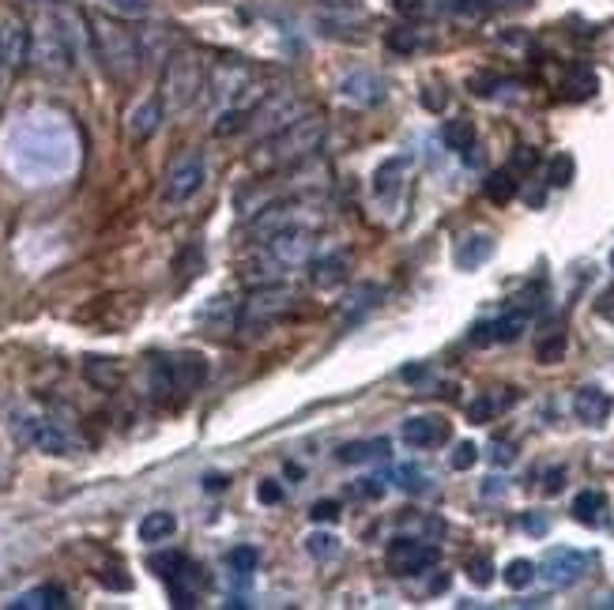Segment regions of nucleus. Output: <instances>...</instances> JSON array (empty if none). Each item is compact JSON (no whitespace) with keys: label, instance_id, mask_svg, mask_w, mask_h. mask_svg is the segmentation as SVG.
<instances>
[{"label":"nucleus","instance_id":"nucleus-44","mask_svg":"<svg viewBox=\"0 0 614 610\" xmlns=\"http://www.w3.org/2000/svg\"><path fill=\"white\" fill-rule=\"evenodd\" d=\"M468 580L475 588H490V580H494V562L490 558H475L468 562Z\"/></svg>","mask_w":614,"mask_h":610},{"label":"nucleus","instance_id":"nucleus-49","mask_svg":"<svg viewBox=\"0 0 614 610\" xmlns=\"http://www.w3.org/2000/svg\"><path fill=\"white\" fill-rule=\"evenodd\" d=\"M468 339H471V343H475V347H486V343H498V339H494V321H479V324H475V328H471V332H468Z\"/></svg>","mask_w":614,"mask_h":610},{"label":"nucleus","instance_id":"nucleus-59","mask_svg":"<svg viewBox=\"0 0 614 610\" xmlns=\"http://www.w3.org/2000/svg\"><path fill=\"white\" fill-rule=\"evenodd\" d=\"M8 80H12V72H8V65H4V53H0V95H4Z\"/></svg>","mask_w":614,"mask_h":610},{"label":"nucleus","instance_id":"nucleus-16","mask_svg":"<svg viewBox=\"0 0 614 610\" xmlns=\"http://www.w3.org/2000/svg\"><path fill=\"white\" fill-rule=\"evenodd\" d=\"M411 166H415V155H411V151L392 155V159L381 162V166L373 170V196L385 200V204H392V200L400 196V189H404V177Z\"/></svg>","mask_w":614,"mask_h":610},{"label":"nucleus","instance_id":"nucleus-32","mask_svg":"<svg viewBox=\"0 0 614 610\" xmlns=\"http://www.w3.org/2000/svg\"><path fill=\"white\" fill-rule=\"evenodd\" d=\"M566 347H569V339L562 328H554L550 336L539 339V347H535V358L543 362V366H558L562 358H566Z\"/></svg>","mask_w":614,"mask_h":610},{"label":"nucleus","instance_id":"nucleus-9","mask_svg":"<svg viewBox=\"0 0 614 610\" xmlns=\"http://www.w3.org/2000/svg\"><path fill=\"white\" fill-rule=\"evenodd\" d=\"M16 434L42 449L46 456H76L80 452V437L68 430L61 418L53 415H34V411H23V418L16 422Z\"/></svg>","mask_w":614,"mask_h":610},{"label":"nucleus","instance_id":"nucleus-47","mask_svg":"<svg viewBox=\"0 0 614 610\" xmlns=\"http://www.w3.org/2000/svg\"><path fill=\"white\" fill-rule=\"evenodd\" d=\"M513 460H517V449H513L509 441H494V445H490V464L494 467H509Z\"/></svg>","mask_w":614,"mask_h":610},{"label":"nucleus","instance_id":"nucleus-27","mask_svg":"<svg viewBox=\"0 0 614 610\" xmlns=\"http://www.w3.org/2000/svg\"><path fill=\"white\" fill-rule=\"evenodd\" d=\"M178 531V516L166 513V509H155L140 520V543H166L170 535Z\"/></svg>","mask_w":614,"mask_h":610},{"label":"nucleus","instance_id":"nucleus-4","mask_svg":"<svg viewBox=\"0 0 614 610\" xmlns=\"http://www.w3.org/2000/svg\"><path fill=\"white\" fill-rule=\"evenodd\" d=\"M91 42H95V53L102 68L114 76L117 83L136 80L140 72V61H144V46H140V34L117 27L110 19H95L91 23Z\"/></svg>","mask_w":614,"mask_h":610},{"label":"nucleus","instance_id":"nucleus-35","mask_svg":"<svg viewBox=\"0 0 614 610\" xmlns=\"http://www.w3.org/2000/svg\"><path fill=\"white\" fill-rule=\"evenodd\" d=\"M392 479L400 482V490L415 494V498H419V494H430V475H426L422 467H415V464H400Z\"/></svg>","mask_w":614,"mask_h":610},{"label":"nucleus","instance_id":"nucleus-10","mask_svg":"<svg viewBox=\"0 0 614 610\" xmlns=\"http://www.w3.org/2000/svg\"><path fill=\"white\" fill-rule=\"evenodd\" d=\"M313 249H317V238H313V230L306 223H294L287 230H279L272 238L264 241V260H268V268L272 275L279 272H291L298 264H306L313 257Z\"/></svg>","mask_w":614,"mask_h":610},{"label":"nucleus","instance_id":"nucleus-3","mask_svg":"<svg viewBox=\"0 0 614 610\" xmlns=\"http://www.w3.org/2000/svg\"><path fill=\"white\" fill-rule=\"evenodd\" d=\"M204 87H208V72L200 65V57H196L193 49H178V53H170L166 57V65H162V106L166 113H189L200 102L204 95Z\"/></svg>","mask_w":614,"mask_h":610},{"label":"nucleus","instance_id":"nucleus-60","mask_svg":"<svg viewBox=\"0 0 614 610\" xmlns=\"http://www.w3.org/2000/svg\"><path fill=\"white\" fill-rule=\"evenodd\" d=\"M317 4H328V8H355L358 0H317Z\"/></svg>","mask_w":614,"mask_h":610},{"label":"nucleus","instance_id":"nucleus-8","mask_svg":"<svg viewBox=\"0 0 614 610\" xmlns=\"http://www.w3.org/2000/svg\"><path fill=\"white\" fill-rule=\"evenodd\" d=\"M309 113V102L298 91H275V95L260 98L257 106L249 110V129L253 136L260 140H268L275 132H283L287 125H294L298 117H306Z\"/></svg>","mask_w":614,"mask_h":610},{"label":"nucleus","instance_id":"nucleus-12","mask_svg":"<svg viewBox=\"0 0 614 610\" xmlns=\"http://www.w3.org/2000/svg\"><path fill=\"white\" fill-rule=\"evenodd\" d=\"M151 569L166 580L174 607H196V599H200V565L189 562L185 554H162V558H151Z\"/></svg>","mask_w":614,"mask_h":610},{"label":"nucleus","instance_id":"nucleus-55","mask_svg":"<svg viewBox=\"0 0 614 610\" xmlns=\"http://www.w3.org/2000/svg\"><path fill=\"white\" fill-rule=\"evenodd\" d=\"M392 4H396V12H400V16H422V12H426V0H392Z\"/></svg>","mask_w":614,"mask_h":610},{"label":"nucleus","instance_id":"nucleus-26","mask_svg":"<svg viewBox=\"0 0 614 610\" xmlns=\"http://www.w3.org/2000/svg\"><path fill=\"white\" fill-rule=\"evenodd\" d=\"M12 607L16 610H61L68 607V595L61 592V588H53V584H46V588H34V592H23L12 599Z\"/></svg>","mask_w":614,"mask_h":610},{"label":"nucleus","instance_id":"nucleus-39","mask_svg":"<svg viewBox=\"0 0 614 610\" xmlns=\"http://www.w3.org/2000/svg\"><path fill=\"white\" fill-rule=\"evenodd\" d=\"M449 12L460 19H483L494 12V0H449Z\"/></svg>","mask_w":614,"mask_h":610},{"label":"nucleus","instance_id":"nucleus-54","mask_svg":"<svg viewBox=\"0 0 614 610\" xmlns=\"http://www.w3.org/2000/svg\"><path fill=\"white\" fill-rule=\"evenodd\" d=\"M562 486H566V467H550L547 475H543V490H547V494H558Z\"/></svg>","mask_w":614,"mask_h":610},{"label":"nucleus","instance_id":"nucleus-20","mask_svg":"<svg viewBox=\"0 0 614 610\" xmlns=\"http://www.w3.org/2000/svg\"><path fill=\"white\" fill-rule=\"evenodd\" d=\"M494 238L490 234H468V238H460V245H456V253H453V260H456V268L460 272H475V268H483L486 260L494 257Z\"/></svg>","mask_w":614,"mask_h":610},{"label":"nucleus","instance_id":"nucleus-25","mask_svg":"<svg viewBox=\"0 0 614 610\" xmlns=\"http://www.w3.org/2000/svg\"><path fill=\"white\" fill-rule=\"evenodd\" d=\"M388 437H370V441H351V445H343L340 449V460L343 464H366V460H388Z\"/></svg>","mask_w":614,"mask_h":610},{"label":"nucleus","instance_id":"nucleus-46","mask_svg":"<svg viewBox=\"0 0 614 610\" xmlns=\"http://www.w3.org/2000/svg\"><path fill=\"white\" fill-rule=\"evenodd\" d=\"M535 166H539V151H535V147H517V151H513V166H509L513 174H528Z\"/></svg>","mask_w":614,"mask_h":610},{"label":"nucleus","instance_id":"nucleus-19","mask_svg":"<svg viewBox=\"0 0 614 610\" xmlns=\"http://www.w3.org/2000/svg\"><path fill=\"white\" fill-rule=\"evenodd\" d=\"M573 411H577V418L588 422V426H603V422L611 418V411H614L611 392H607V388H599V385L577 388V396H573Z\"/></svg>","mask_w":614,"mask_h":610},{"label":"nucleus","instance_id":"nucleus-7","mask_svg":"<svg viewBox=\"0 0 614 610\" xmlns=\"http://www.w3.org/2000/svg\"><path fill=\"white\" fill-rule=\"evenodd\" d=\"M208 98L215 110H253L260 98H249L253 91V68L242 61H219L208 72Z\"/></svg>","mask_w":614,"mask_h":610},{"label":"nucleus","instance_id":"nucleus-40","mask_svg":"<svg viewBox=\"0 0 614 610\" xmlns=\"http://www.w3.org/2000/svg\"><path fill=\"white\" fill-rule=\"evenodd\" d=\"M385 46L396 49V53H415V49L422 46V38L411 27H396V31L385 34Z\"/></svg>","mask_w":614,"mask_h":610},{"label":"nucleus","instance_id":"nucleus-38","mask_svg":"<svg viewBox=\"0 0 614 610\" xmlns=\"http://www.w3.org/2000/svg\"><path fill=\"white\" fill-rule=\"evenodd\" d=\"M306 550H309V558H317V562H332V558L340 554V539L328 535V531H313L306 539Z\"/></svg>","mask_w":614,"mask_h":610},{"label":"nucleus","instance_id":"nucleus-17","mask_svg":"<svg viewBox=\"0 0 614 610\" xmlns=\"http://www.w3.org/2000/svg\"><path fill=\"white\" fill-rule=\"evenodd\" d=\"M449 434H453L449 422L434 415H415L404 422V441L411 449H437V445L449 441Z\"/></svg>","mask_w":614,"mask_h":610},{"label":"nucleus","instance_id":"nucleus-34","mask_svg":"<svg viewBox=\"0 0 614 610\" xmlns=\"http://www.w3.org/2000/svg\"><path fill=\"white\" fill-rule=\"evenodd\" d=\"M524 328H528V313H524V309L505 313V317L494 321V339H498V343H517V339L524 336Z\"/></svg>","mask_w":614,"mask_h":610},{"label":"nucleus","instance_id":"nucleus-45","mask_svg":"<svg viewBox=\"0 0 614 610\" xmlns=\"http://www.w3.org/2000/svg\"><path fill=\"white\" fill-rule=\"evenodd\" d=\"M309 520H313V524H336V520H340V501H313Z\"/></svg>","mask_w":614,"mask_h":610},{"label":"nucleus","instance_id":"nucleus-5","mask_svg":"<svg viewBox=\"0 0 614 610\" xmlns=\"http://www.w3.org/2000/svg\"><path fill=\"white\" fill-rule=\"evenodd\" d=\"M291 305H294V290L287 287V283H260V287L242 302L234 328H238L245 339H257V336H264Z\"/></svg>","mask_w":614,"mask_h":610},{"label":"nucleus","instance_id":"nucleus-6","mask_svg":"<svg viewBox=\"0 0 614 610\" xmlns=\"http://www.w3.org/2000/svg\"><path fill=\"white\" fill-rule=\"evenodd\" d=\"M204 377H208V358L196 351H178L155 362L151 388H155V396H170V392L189 396V392H196V388L204 385Z\"/></svg>","mask_w":614,"mask_h":610},{"label":"nucleus","instance_id":"nucleus-24","mask_svg":"<svg viewBox=\"0 0 614 610\" xmlns=\"http://www.w3.org/2000/svg\"><path fill=\"white\" fill-rule=\"evenodd\" d=\"M573 520L577 524H584V528H599L603 520H607V498L599 494V490H584V494H577L573 498Z\"/></svg>","mask_w":614,"mask_h":610},{"label":"nucleus","instance_id":"nucleus-15","mask_svg":"<svg viewBox=\"0 0 614 610\" xmlns=\"http://www.w3.org/2000/svg\"><path fill=\"white\" fill-rule=\"evenodd\" d=\"M0 53L12 76L31 61V27L19 12H0Z\"/></svg>","mask_w":614,"mask_h":610},{"label":"nucleus","instance_id":"nucleus-22","mask_svg":"<svg viewBox=\"0 0 614 610\" xmlns=\"http://www.w3.org/2000/svg\"><path fill=\"white\" fill-rule=\"evenodd\" d=\"M517 403V392L513 388H501V392H483L479 400L468 403V422H475V426H483V422H490L494 415H501L505 407H513Z\"/></svg>","mask_w":614,"mask_h":610},{"label":"nucleus","instance_id":"nucleus-57","mask_svg":"<svg viewBox=\"0 0 614 610\" xmlns=\"http://www.w3.org/2000/svg\"><path fill=\"white\" fill-rule=\"evenodd\" d=\"M400 377H404V381H422V377H426V370H422V366H404V370H400Z\"/></svg>","mask_w":614,"mask_h":610},{"label":"nucleus","instance_id":"nucleus-61","mask_svg":"<svg viewBox=\"0 0 614 610\" xmlns=\"http://www.w3.org/2000/svg\"><path fill=\"white\" fill-rule=\"evenodd\" d=\"M498 490H505V482H501V479H486V494H490V498H494Z\"/></svg>","mask_w":614,"mask_h":610},{"label":"nucleus","instance_id":"nucleus-23","mask_svg":"<svg viewBox=\"0 0 614 610\" xmlns=\"http://www.w3.org/2000/svg\"><path fill=\"white\" fill-rule=\"evenodd\" d=\"M162 117H166V106H162V98H147L140 102L129 117V132L132 140H147V136H155L162 125Z\"/></svg>","mask_w":614,"mask_h":610},{"label":"nucleus","instance_id":"nucleus-51","mask_svg":"<svg viewBox=\"0 0 614 610\" xmlns=\"http://www.w3.org/2000/svg\"><path fill=\"white\" fill-rule=\"evenodd\" d=\"M468 87H471V95L490 98L494 95V87H501V80H494V76H475V80H468Z\"/></svg>","mask_w":614,"mask_h":610},{"label":"nucleus","instance_id":"nucleus-31","mask_svg":"<svg viewBox=\"0 0 614 610\" xmlns=\"http://www.w3.org/2000/svg\"><path fill=\"white\" fill-rule=\"evenodd\" d=\"M599 91V76L592 72V68L577 65L573 72H569L566 80V95L573 98V102H584V98H592Z\"/></svg>","mask_w":614,"mask_h":610},{"label":"nucleus","instance_id":"nucleus-14","mask_svg":"<svg viewBox=\"0 0 614 610\" xmlns=\"http://www.w3.org/2000/svg\"><path fill=\"white\" fill-rule=\"evenodd\" d=\"M385 558H388V569L396 577H419V573L437 565V546L419 543V539H392Z\"/></svg>","mask_w":614,"mask_h":610},{"label":"nucleus","instance_id":"nucleus-42","mask_svg":"<svg viewBox=\"0 0 614 610\" xmlns=\"http://www.w3.org/2000/svg\"><path fill=\"white\" fill-rule=\"evenodd\" d=\"M475 464H479V445L475 441H460L453 449V456H449V467L453 471H471Z\"/></svg>","mask_w":614,"mask_h":610},{"label":"nucleus","instance_id":"nucleus-2","mask_svg":"<svg viewBox=\"0 0 614 610\" xmlns=\"http://www.w3.org/2000/svg\"><path fill=\"white\" fill-rule=\"evenodd\" d=\"M324 132H328L324 117L306 113V117H298V121L287 125L283 132H275V136H268V140H260L253 162L264 166V170H291V166H298V162L313 159V151L324 144Z\"/></svg>","mask_w":614,"mask_h":610},{"label":"nucleus","instance_id":"nucleus-48","mask_svg":"<svg viewBox=\"0 0 614 610\" xmlns=\"http://www.w3.org/2000/svg\"><path fill=\"white\" fill-rule=\"evenodd\" d=\"M422 106L430 113H441L445 106H449V95H445V87H426L422 91Z\"/></svg>","mask_w":614,"mask_h":610},{"label":"nucleus","instance_id":"nucleus-29","mask_svg":"<svg viewBox=\"0 0 614 610\" xmlns=\"http://www.w3.org/2000/svg\"><path fill=\"white\" fill-rule=\"evenodd\" d=\"M483 193L490 204H509V200L517 196V174H513V170H494V174H486Z\"/></svg>","mask_w":614,"mask_h":610},{"label":"nucleus","instance_id":"nucleus-52","mask_svg":"<svg viewBox=\"0 0 614 610\" xmlns=\"http://www.w3.org/2000/svg\"><path fill=\"white\" fill-rule=\"evenodd\" d=\"M355 490L362 494V498H370V501L385 498V482H381V479H358Z\"/></svg>","mask_w":614,"mask_h":610},{"label":"nucleus","instance_id":"nucleus-36","mask_svg":"<svg viewBox=\"0 0 614 610\" xmlns=\"http://www.w3.org/2000/svg\"><path fill=\"white\" fill-rule=\"evenodd\" d=\"M87 381L110 392V388L121 385V370H117V366H110L106 358H87Z\"/></svg>","mask_w":614,"mask_h":610},{"label":"nucleus","instance_id":"nucleus-28","mask_svg":"<svg viewBox=\"0 0 614 610\" xmlns=\"http://www.w3.org/2000/svg\"><path fill=\"white\" fill-rule=\"evenodd\" d=\"M441 140L449 151H460V155H468L471 147H475V121L468 117H453V121H445V129H441Z\"/></svg>","mask_w":614,"mask_h":610},{"label":"nucleus","instance_id":"nucleus-56","mask_svg":"<svg viewBox=\"0 0 614 610\" xmlns=\"http://www.w3.org/2000/svg\"><path fill=\"white\" fill-rule=\"evenodd\" d=\"M204 490H211V494L227 490V475H208V479H204Z\"/></svg>","mask_w":614,"mask_h":610},{"label":"nucleus","instance_id":"nucleus-53","mask_svg":"<svg viewBox=\"0 0 614 610\" xmlns=\"http://www.w3.org/2000/svg\"><path fill=\"white\" fill-rule=\"evenodd\" d=\"M257 498L264 501V505H279V501H283V486H279V482H260Z\"/></svg>","mask_w":614,"mask_h":610},{"label":"nucleus","instance_id":"nucleus-58","mask_svg":"<svg viewBox=\"0 0 614 610\" xmlns=\"http://www.w3.org/2000/svg\"><path fill=\"white\" fill-rule=\"evenodd\" d=\"M599 313H614V290H607L603 298H599V305H596Z\"/></svg>","mask_w":614,"mask_h":610},{"label":"nucleus","instance_id":"nucleus-1","mask_svg":"<svg viewBox=\"0 0 614 610\" xmlns=\"http://www.w3.org/2000/svg\"><path fill=\"white\" fill-rule=\"evenodd\" d=\"M76 16L72 12H42L31 27V61L49 80H65L76 72L80 61V34H76Z\"/></svg>","mask_w":614,"mask_h":610},{"label":"nucleus","instance_id":"nucleus-11","mask_svg":"<svg viewBox=\"0 0 614 610\" xmlns=\"http://www.w3.org/2000/svg\"><path fill=\"white\" fill-rule=\"evenodd\" d=\"M204 177H208L204 155H200V151H185V155L170 162V170H166V181H162V204H166V208H181V204H189V200L204 189Z\"/></svg>","mask_w":614,"mask_h":610},{"label":"nucleus","instance_id":"nucleus-37","mask_svg":"<svg viewBox=\"0 0 614 610\" xmlns=\"http://www.w3.org/2000/svg\"><path fill=\"white\" fill-rule=\"evenodd\" d=\"M573 177H577V162H573V155H554L547 166V181L554 185V189H566V185H573Z\"/></svg>","mask_w":614,"mask_h":610},{"label":"nucleus","instance_id":"nucleus-13","mask_svg":"<svg viewBox=\"0 0 614 610\" xmlns=\"http://www.w3.org/2000/svg\"><path fill=\"white\" fill-rule=\"evenodd\" d=\"M588 573V554L584 550H573V546H554L543 554L539 562V577L550 588H569Z\"/></svg>","mask_w":614,"mask_h":610},{"label":"nucleus","instance_id":"nucleus-41","mask_svg":"<svg viewBox=\"0 0 614 610\" xmlns=\"http://www.w3.org/2000/svg\"><path fill=\"white\" fill-rule=\"evenodd\" d=\"M257 565H260V554L253 550V546H234V550H230V569H234V573L249 577Z\"/></svg>","mask_w":614,"mask_h":610},{"label":"nucleus","instance_id":"nucleus-18","mask_svg":"<svg viewBox=\"0 0 614 610\" xmlns=\"http://www.w3.org/2000/svg\"><path fill=\"white\" fill-rule=\"evenodd\" d=\"M340 95L347 98V102H355V106H381L388 95V87H385V80L373 76V72H351V76H343Z\"/></svg>","mask_w":614,"mask_h":610},{"label":"nucleus","instance_id":"nucleus-33","mask_svg":"<svg viewBox=\"0 0 614 610\" xmlns=\"http://www.w3.org/2000/svg\"><path fill=\"white\" fill-rule=\"evenodd\" d=\"M505 584L513 588V592H524V588H532V580L539 577V565L528 562V558H513V562L505 565Z\"/></svg>","mask_w":614,"mask_h":610},{"label":"nucleus","instance_id":"nucleus-43","mask_svg":"<svg viewBox=\"0 0 614 610\" xmlns=\"http://www.w3.org/2000/svg\"><path fill=\"white\" fill-rule=\"evenodd\" d=\"M106 8L114 12V16H125V19H140L151 12V0H106Z\"/></svg>","mask_w":614,"mask_h":610},{"label":"nucleus","instance_id":"nucleus-21","mask_svg":"<svg viewBox=\"0 0 614 610\" xmlns=\"http://www.w3.org/2000/svg\"><path fill=\"white\" fill-rule=\"evenodd\" d=\"M347 272H351V260L347 253H328V257L313 260V283L321 290H336L347 283Z\"/></svg>","mask_w":614,"mask_h":610},{"label":"nucleus","instance_id":"nucleus-30","mask_svg":"<svg viewBox=\"0 0 614 610\" xmlns=\"http://www.w3.org/2000/svg\"><path fill=\"white\" fill-rule=\"evenodd\" d=\"M377 302H381V287H377V283H362V287H355L351 294H347V302H343V317L358 321V317L370 313Z\"/></svg>","mask_w":614,"mask_h":610},{"label":"nucleus","instance_id":"nucleus-50","mask_svg":"<svg viewBox=\"0 0 614 610\" xmlns=\"http://www.w3.org/2000/svg\"><path fill=\"white\" fill-rule=\"evenodd\" d=\"M524 531L535 535V539H543V535L550 531V520L543 513H528V516H524Z\"/></svg>","mask_w":614,"mask_h":610},{"label":"nucleus","instance_id":"nucleus-62","mask_svg":"<svg viewBox=\"0 0 614 610\" xmlns=\"http://www.w3.org/2000/svg\"><path fill=\"white\" fill-rule=\"evenodd\" d=\"M611 268H614V253H611Z\"/></svg>","mask_w":614,"mask_h":610}]
</instances>
